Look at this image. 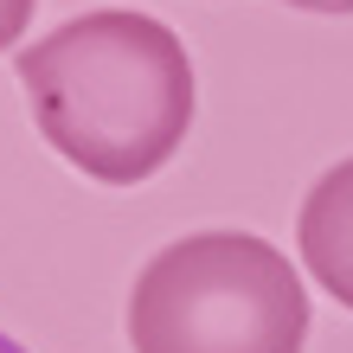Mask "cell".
<instances>
[{
    "label": "cell",
    "instance_id": "cell-6",
    "mask_svg": "<svg viewBox=\"0 0 353 353\" xmlns=\"http://www.w3.org/2000/svg\"><path fill=\"white\" fill-rule=\"evenodd\" d=\"M0 353H26V347H19V341H7V334H0Z\"/></svg>",
    "mask_w": 353,
    "mask_h": 353
},
{
    "label": "cell",
    "instance_id": "cell-3",
    "mask_svg": "<svg viewBox=\"0 0 353 353\" xmlns=\"http://www.w3.org/2000/svg\"><path fill=\"white\" fill-rule=\"evenodd\" d=\"M296 244H302L308 276L341 308H353V154L308 186L302 219H296Z\"/></svg>",
    "mask_w": 353,
    "mask_h": 353
},
{
    "label": "cell",
    "instance_id": "cell-5",
    "mask_svg": "<svg viewBox=\"0 0 353 353\" xmlns=\"http://www.w3.org/2000/svg\"><path fill=\"white\" fill-rule=\"evenodd\" d=\"M289 7H302V13H353V0H289Z\"/></svg>",
    "mask_w": 353,
    "mask_h": 353
},
{
    "label": "cell",
    "instance_id": "cell-1",
    "mask_svg": "<svg viewBox=\"0 0 353 353\" xmlns=\"http://www.w3.org/2000/svg\"><path fill=\"white\" fill-rule=\"evenodd\" d=\"M32 122L71 168L135 186L168 168L193 129V58L168 19L97 7L19 52Z\"/></svg>",
    "mask_w": 353,
    "mask_h": 353
},
{
    "label": "cell",
    "instance_id": "cell-4",
    "mask_svg": "<svg viewBox=\"0 0 353 353\" xmlns=\"http://www.w3.org/2000/svg\"><path fill=\"white\" fill-rule=\"evenodd\" d=\"M32 7H39V0H0V52L19 46V32L32 26Z\"/></svg>",
    "mask_w": 353,
    "mask_h": 353
},
{
    "label": "cell",
    "instance_id": "cell-2",
    "mask_svg": "<svg viewBox=\"0 0 353 353\" xmlns=\"http://www.w3.org/2000/svg\"><path fill=\"white\" fill-rule=\"evenodd\" d=\"M135 353H302L308 289L276 244L193 232L141 263L129 289Z\"/></svg>",
    "mask_w": 353,
    "mask_h": 353
}]
</instances>
